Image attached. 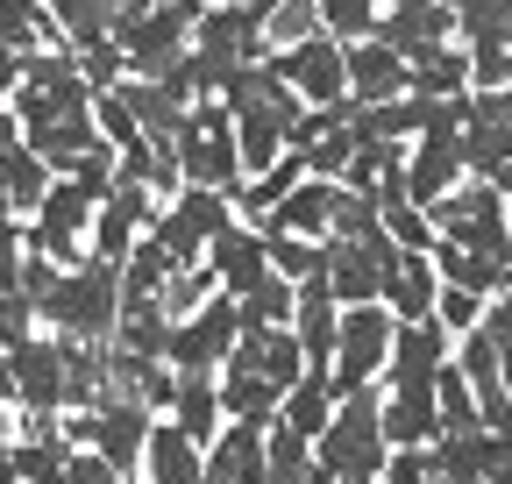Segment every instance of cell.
<instances>
[{
    "mask_svg": "<svg viewBox=\"0 0 512 484\" xmlns=\"http://www.w3.org/2000/svg\"><path fill=\"white\" fill-rule=\"evenodd\" d=\"M384 428H377V385L342 392L335 420L313 435V484H377L384 477Z\"/></svg>",
    "mask_w": 512,
    "mask_h": 484,
    "instance_id": "1",
    "label": "cell"
},
{
    "mask_svg": "<svg viewBox=\"0 0 512 484\" xmlns=\"http://www.w3.org/2000/svg\"><path fill=\"white\" fill-rule=\"evenodd\" d=\"M114 314H121L114 264H100V257L57 271L50 292L36 299V328H50V335H64V342H107V335H114Z\"/></svg>",
    "mask_w": 512,
    "mask_h": 484,
    "instance_id": "2",
    "label": "cell"
},
{
    "mask_svg": "<svg viewBox=\"0 0 512 484\" xmlns=\"http://www.w3.org/2000/svg\"><path fill=\"white\" fill-rule=\"evenodd\" d=\"M200 8H207V0H150V8L114 36L128 79H164L178 57L192 50V22H200Z\"/></svg>",
    "mask_w": 512,
    "mask_h": 484,
    "instance_id": "3",
    "label": "cell"
},
{
    "mask_svg": "<svg viewBox=\"0 0 512 484\" xmlns=\"http://www.w3.org/2000/svg\"><path fill=\"white\" fill-rule=\"evenodd\" d=\"M93 193L79 186V178H50V193L36 200V214L22 221V242L36 257H50L57 271H72V264H86V228H93Z\"/></svg>",
    "mask_w": 512,
    "mask_h": 484,
    "instance_id": "4",
    "label": "cell"
},
{
    "mask_svg": "<svg viewBox=\"0 0 512 484\" xmlns=\"http://www.w3.org/2000/svg\"><path fill=\"white\" fill-rule=\"evenodd\" d=\"M228 221H235V200H228V193H214V186H178L171 207H157V221H150L143 235L185 271V264H200V250H207Z\"/></svg>",
    "mask_w": 512,
    "mask_h": 484,
    "instance_id": "5",
    "label": "cell"
},
{
    "mask_svg": "<svg viewBox=\"0 0 512 484\" xmlns=\"http://www.w3.org/2000/svg\"><path fill=\"white\" fill-rule=\"evenodd\" d=\"M392 314L377 307H342V321H335V356H328V385H335V399L342 392H363V385H377L384 378V356H392Z\"/></svg>",
    "mask_w": 512,
    "mask_h": 484,
    "instance_id": "6",
    "label": "cell"
},
{
    "mask_svg": "<svg viewBox=\"0 0 512 484\" xmlns=\"http://www.w3.org/2000/svg\"><path fill=\"white\" fill-rule=\"evenodd\" d=\"M342 50H349V43H335L328 29H313V36L285 43V50H264V65L292 86L299 107H335V100H349V93H342Z\"/></svg>",
    "mask_w": 512,
    "mask_h": 484,
    "instance_id": "7",
    "label": "cell"
},
{
    "mask_svg": "<svg viewBox=\"0 0 512 484\" xmlns=\"http://www.w3.org/2000/svg\"><path fill=\"white\" fill-rule=\"evenodd\" d=\"M242 321H235V299L228 292H207L185 321H171V342H164V363L171 371H221V356L235 349Z\"/></svg>",
    "mask_w": 512,
    "mask_h": 484,
    "instance_id": "8",
    "label": "cell"
},
{
    "mask_svg": "<svg viewBox=\"0 0 512 484\" xmlns=\"http://www.w3.org/2000/svg\"><path fill=\"white\" fill-rule=\"evenodd\" d=\"M8 385H15V413L22 420H50L64 413V335H29L8 349Z\"/></svg>",
    "mask_w": 512,
    "mask_h": 484,
    "instance_id": "9",
    "label": "cell"
},
{
    "mask_svg": "<svg viewBox=\"0 0 512 484\" xmlns=\"http://www.w3.org/2000/svg\"><path fill=\"white\" fill-rule=\"evenodd\" d=\"M264 36H271V8L264 0H228V8H200V22H192V50L221 57V65H256L264 57Z\"/></svg>",
    "mask_w": 512,
    "mask_h": 484,
    "instance_id": "10",
    "label": "cell"
},
{
    "mask_svg": "<svg viewBox=\"0 0 512 484\" xmlns=\"http://www.w3.org/2000/svg\"><path fill=\"white\" fill-rule=\"evenodd\" d=\"M463 178H477V186H491L498 164L512 157V86H491V93H470V114H463Z\"/></svg>",
    "mask_w": 512,
    "mask_h": 484,
    "instance_id": "11",
    "label": "cell"
},
{
    "mask_svg": "<svg viewBox=\"0 0 512 484\" xmlns=\"http://www.w3.org/2000/svg\"><path fill=\"white\" fill-rule=\"evenodd\" d=\"M200 271L214 278V292H228V299H242L256 278L271 271V257H264V228L256 221H228L207 250H200Z\"/></svg>",
    "mask_w": 512,
    "mask_h": 484,
    "instance_id": "12",
    "label": "cell"
},
{
    "mask_svg": "<svg viewBox=\"0 0 512 484\" xmlns=\"http://www.w3.org/2000/svg\"><path fill=\"white\" fill-rule=\"evenodd\" d=\"M342 93L356 107H377V100H399L406 93V57L399 50H384L377 36H356L342 50Z\"/></svg>",
    "mask_w": 512,
    "mask_h": 484,
    "instance_id": "13",
    "label": "cell"
},
{
    "mask_svg": "<svg viewBox=\"0 0 512 484\" xmlns=\"http://www.w3.org/2000/svg\"><path fill=\"white\" fill-rule=\"evenodd\" d=\"M456 186H463V150L441 143V136H413L406 143V164H399V193L413 207H434L441 193H456Z\"/></svg>",
    "mask_w": 512,
    "mask_h": 484,
    "instance_id": "14",
    "label": "cell"
},
{
    "mask_svg": "<svg viewBox=\"0 0 512 484\" xmlns=\"http://www.w3.org/2000/svg\"><path fill=\"white\" fill-rule=\"evenodd\" d=\"M456 356V342H448L434 321H399L392 328V356H384V378L377 385H434V371Z\"/></svg>",
    "mask_w": 512,
    "mask_h": 484,
    "instance_id": "15",
    "label": "cell"
},
{
    "mask_svg": "<svg viewBox=\"0 0 512 484\" xmlns=\"http://www.w3.org/2000/svg\"><path fill=\"white\" fill-rule=\"evenodd\" d=\"M377 428H384V449H427L441 435L434 392L427 385H377Z\"/></svg>",
    "mask_w": 512,
    "mask_h": 484,
    "instance_id": "16",
    "label": "cell"
},
{
    "mask_svg": "<svg viewBox=\"0 0 512 484\" xmlns=\"http://www.w3.org/2000/svg\"><path fill=\"white\" fill-rule=\"evenodd\" d=\"M448 29H456V15H448V0H399L392 15H377V29H370V36H377L384 50H399L406 65H413L420 50L448 43Z\"/></svg>",
    "mask_w": 512,
    "mask_h": 484,
    "instance_id": "17",
    "label": "cell"
},
{
    "mask_svg": "<svg viewBox=\"0 0 512 484\" xmlns=\"http://www.w3.org/2000/svg\"><path fill=\"white\" fill-rule=\"evenodd\" d=\"M200 484H264V428L221 420V435L200 449Z\"/></svg>",
    "mask_w": 512,
    "mask_h": 484,
    "instance_id": "18",
    "label": "cell"
},
{
    "mask_svg": "<svg viewBox=\"0 0 512 484\" xmlns=\"http://www.w3.org/2000/svg\"><path fill=\"white\" fill-rule=\"evenodd\" d=\"M171 428L192 442V449H207L221 435V392H214V371H171Z\"/></svg>",
    "mask_w": 512,
    "mask_h": 484,
    "instance_id": "19",
    "label": "cell"
},
{
    "mask_svg": "<svg viewBox=\"0 0 512 484\" xmlns=\"http://www.w3.org/2000/svg\"><path fill=\"white\" fill-rule=\"evenodd\" d=\"M328 207H335V178H299V186L256 221L264 235H306V242H328Z\"/></svg>",
    "mask_w": 512,
    "mask_h": 484,
    "instance_id": "20",
    "label": "cell"
},
{
    "mask_svg": "<svg viewBox=\"0 0 512 484\" xmlns=\"http://www.w3.org/2000/svg\"><path fill=\"white\" fill-rule=\"evenodd\" d=\"M434 292H441L434 264H427V257H399L392 271L377 278V307L392 314V321H427V314H434Z\"/></svg>",
    "mask_w": 512,
    "mask_h": 484,
    "instance_id": "21",
    "label": "cell"
},
{
    "mask_svg": "<svg viewBox=\"0 0 512 484\" xmlns=\"http://www.w3.org/2000/svg\"><path fill=\"white\" fill-rule=\"evenodd\" d=\"M136 477L143 484H200V449H192L171 420H150V442H143Z\"/></svg>",
    "mask_w": 512,
    "mask_h": 484,
    "instance_id": "22",
    "label": "cell"
},
{
    "mask_svg": "<svg viewBox=\"0 0 512 484\" xmlns=\"http://www.w3.org/2000/svg\"><path fill=\"white\" fill-rule=\"evenodd\" d=\"M328 420H335V385H328V371H306L299 385L278 392V428H292L299 442H313Z\"/></svg>",
    "mask_w": 512,
    "mask_h": 484,
    "instance_id": "23",
    "label": "cell"
},
{
    "mask_svg": "<svg viewBox=\"0 0 512 484\" xmlns=\"http://www.w3.org/2000/svg\"><path fill=\"white\" fill-rule=\"evenodd\" d=\"M377 264L356 250V242H328V264H320V285H328V299L335 307H370L377 299Z\"/></svg>",
    "mask_w": 512,
    "mask_h": 484,
    "instance_id": "24",
    "label": "cell"
},
{
    "mask_svg": "<svg viewBox=\"0 0 512 484\" xmlns=\"http://www.w3.org/2000/svg\"><path fill=\"white\" fill-rule=\"evenodd\" d=\"M50 178H57V171H50V164H43V157H36L29 143L0 150V207L29 221V214H36V200L50 193Z\"/></svg>",
    "mask_w": 512,
    "mask_h": 484,
    "instance_id": "25",
    "label": "cell"
},
{
    "mask_svg": "<svg viewBox=\"0 0 512 484\" xmlns=\"http://www.w3.org/2000/svg\"><path fill=\"white\" fill-rule=\"evenodd\" d=\"M43 15H50V36L64 50H86V43H114V0H43Z\"/></svg>",
    "mask_w": 512,
    "mask_h": 484,
    "instance_id": "26",
    "label": "cell"
},
{
    "mask_svg": "<svg viewBox=\"0 0 512 484\" xmlns=\"http://www.w3.org/2000/svg\"><path fill=\"white\" fill-rule=\"evenodd\" d=\"M235 321H242V328H285V321H292V285H285L278 271H264V278L235 299Z\"/></svg>",
    "mask_w": 512,
    "mask_h": 484,
    "instance_id": "27",
    "label": "cell"
},
{
    "mask_svg": "<svg viewBox=\"0 0 512 484\" xmlns=\"http://www.w3.org/2000/svg\"><path fill=\"white\" fill-rule=\"evenodd\" d=\"M43 43H57V36H50V15H43V0H0V50L29 57V50H43Z\"/></svg>",
    "mask_w": 512,
    "mask_h": 484,
    "instance_id": "28",
    "label": "cell"
},
{
    "mask_svg": "<svg viewBox=\"0 0 512 484\" xmlns=\"http://www.w3.org/2000/svg\"><path fill=\"white\" fill-rule=\"evenodd\" d=\"M264 257L285 285H306L320 278V264H328V242H306V235H264Z\"/></svg>",
    "mask_w": 512,
    "mask_h": 484,
    "instance_id": "29",
    "label": "cell"
},
{
    "mask_svg": "<svg viewBox=\"0 0 512 484\" xmlns=\"http://www.w3.org/2000/svg\"><path fill=\"white\" fill-rule=\"evenodd\" d=\"M377 228L392 235L406 257H427V250H434V214L413 207V200H384V207H377Z\"/></svg>",
    "mask_w": 512,
    "mask_h": 484,
    "instance_id": "30",
    "label": "cell"
},
{
    "mask_svg": "<svg viewBox=\"0 0 512 484\" xmlns=\"http://www.w3.org/2000/svg\"><path fill=\"white\" fill-rule=\"evenodd\" d=\"M363 235H377V207H370L363 193L335 186V207H328V242H363Z\"/></svg>",
    "mask_w": 512,
    "mask_h": 484,
    "instance_id": "31",
    "label": "cell"
},
{
    "mask_svg": "<svg viewBox=\"0 0 512 484\" xmlns=\"http://www.w3.org/2000/svg\"><path fill=\"white\" fill-rule=\"evenodd\" d=\"M477 314H484V299H477V292H463V285H441L427 321H434L448 342H456V335H470V328H477Z\"/></svg>",
    "mask_w": 512,
    "mask_h": 484,
    "instance_id": "32",
    "label": "cell"
},
{
    "mask_svg": "<svg viewBox=\"0 0 512 484\" xmlns=\"http://www.w3.org/2000/svg\"><path fill=\"white\" fill-rule=\"evenodd\" d=\"M448 15H456V29H463V43H470V36H498V29H505L512 0H448Z\"/></svg>",
    "mask_w": 512,
    "mask_h": 484,
    "instance_id": "33",
    "label": "cell"
},
{
    "mask_svg": "<svg viewBox=\"0 0 512 484\" xmlns=\"http://www.w3.org/2000/svg\"><path fill=\"white\" fill-rule=\"evenodd\" d=\"M377 484H441L434 449H392V456H384V477H377Z\"/></svg>",
    "mask_w": 512,
    "mask_h": 484,
    "instance_id": "34",
    "label": "cell"
},
{
    "mask_svg": "<svg viewBox=\"0 0 512 484\" xmlns=\"http://www.w3.org/2000/svg\"><path fill=\"white\" fill-rule=\"evenodd\" d=\"M36 335V307L15 292V285H0V349H15V342H29Z\"/></svg>",
    "mask_w": 512,
    "mask_h": 484,
    "instance_id": "35",
    "label": "cell"
},
{
    "mask_svg": "<svg viewBox=\"0 0 512 484\" xmlns=\"http://www.w3.org/2000/svg\"><path fill=\"white\" fill-rule=\"evenodd\" d=\"M477 335H484V342H491V349H498V356H505V349H512V285H505V292H491V299H484V314H477Z\"/></svg>",
    "mask_w": 512,
    "mask_h": 484,
    "instance_id": "36",
    "label": "cell"
},
{
    "mask_svg": "<svg viewBox=\"0 0 512 484\" xmlns=\"http://www.w3.org/2000/svg\"><path fill=\"white\" fill-rule=\"evenodd\" d=\"M57 484H128L114 463H100L93 449H72V456H64V470H57Z\"/></svg>",
    "mask_w": 512,
    "mask_h": 484,
    "instance_id": "37",
    "label": "cell"
},
{
    "mask_svg": "<svg viewBox=\"0 0 512 484\" xmlns=\"http://www.w3.org/2000/svg\"><path fill=\"white\" fill-rule=\"evenodd\" d=\"M22 143V121H15V107H0V150H15Z\"/></svg>",
    "mask_w": 512,
    "mask_h": 484,
    "instance_id": "38",
    "label": "cell"
},
{
    "mask_svg": "<svg viewBox=\"0 0 512 484\" xmlns=\"http://www.w3.org/2000/svg\"><path fill=\"white\" fill-rule=\"evenodd\" d=\"M491 186H498V200H505V214H512V157L498 164V178H491Z\"/></svg>",
    "mask_w": 512,
    "mask_h": 484,
    "instance_id": "39",
    "label": "cell"
},
{
    "mask_svg": "<svg viewBox=\"0 0 512 484\" xmlns=\"http://www.w3.org/2000/svg\"><path fill=\"white\" fill-rule=\"evenodd\" d=\"M498 392H505V406H512V349L498 356Z\"/></svg>",
    "mask_w": 512,
    "mask_h": 484,
    "instance_id": "40",
    "label": "cell"
},
{
    "mask_svg": "<svg viewBox=\"0 0 512 484\" xmlns=\"http://www.w3.org/2000/svg\"><path fill=\"white\" fill-rule=\"evenodd\" d=\"M0 406H15V385H8V349H0Z\"/></svg>",
    "mask_w": 512,
    "mask_h": 484,
    "instance_id": "41",
    "label": "cell"
},
{
    "mask_svg": "<svg viewBox=\"0 0 512 484\" xmlns=\"http://www.w3.org/2000/svg\"><path fill=\"white\" fill-rule=\"evenodd\" d=\"M505 242H512V221H505Z\"/></svg>",
    "mask_w": 512,
    "mask_h": 484,
    "instance_id": "42",
    "label": "cell"
}]
</instances>
